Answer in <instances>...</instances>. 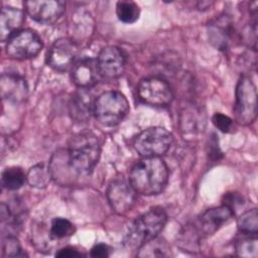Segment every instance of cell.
Wrapping results in <instances>:
<instances>
[{
  "instance_id": "1",
  "label": "cell",
  "mask_w": 258,
  "mask_h": 258,
  "mask_svg": "<svg viewBox=\"0 0 258 258\" xmlns=\"http://www.w3.org/2000/svg\"><path fill=\"white\" fill-rule=\"evenodd\" d=\"M168 180V168L160 157H143L132 167L129 182L137 194L154 196L160 194Z\"/></svg>"
},
{
  "instance_id": "2",
  "label": "cell",
  "mask_w": 258,
  "mask_h": 258,
  "mask_svg": "<svg viewBox=\"0 0 258 258\" xmlns=\"http://www.w3.org/2000/svg\"><path fill=\"white\" fill-rule=\"evenodd\" d=\"M101 155L98 137L89 130L72 136L68 147V162L71 169L79 174H89L97 165Z\"/></svg>"
},
{
  "instance_id": "3",
  "label": "cell",
  "mask_w": 258,
  "mask_h": 258,
  "mask_svg": "<svg viewBox=\"0 0 258 258\" xmlns=\"http://www.w3.org/2000/svg\"><path fill=\"white\" fill-rule=\"evenodd\" d=\"M166 222L167 215L162 208H151L131 224L123 239L124 246L130 250H139L158 236Z\"/></svg>"
},
{
  "instance_id": "4",
  "label": "cell",
  "mask_w": 258,
  "mask_h": 258,
  "mask_svg": "<svg viewBox=\"0 0 258 258\" xmlns=\"http://www.w3.org/2000/svg\"><path fill=\"white\" fill-rule=\"evenodd\" d=\"M128 112L129 103L120 92L108 91L95 100L94 116L102 125H117L126 117Z\"/></svg>"
},
{
  "instance_id": "5",
  "label": "cell",
  "mask_w": 258,
  "mask_h": 258,
  "mask_svg": "<svg viewBox=\"0 0 258 258\" xmlns=\"http://www.w3.org/2000/svg\"><path fill=\"white\" fill-rule=\"evenodd\" d=\"M172 134L163 127H150L137 135L134 149L142 157H159L171 146Z\"/></svg>"
},
{
  "instance_id": "6",
  "label": "cell",
  "mask_w": 258,
  "mask_h": 258,
  "mask_svg": "<svg viewBox=\"0 0 258 258\" xmlns=\"http://www.w3.org/2000/svg\"><path fill=\"white\" fill-rule=\"evenodd\" d=\"M236 121L241 125L252 124L257 117V92L252 80L241 77L236 87V100L234 105Z\"/></svg>"
},
{
  "instance_id": "7",
  "label": "cell",
  "mask_w": 258,
  "mask_h": 258,
  "mask_svg": "<svg viewBox=\"0 0 258 258\" xmlns=\"http://www.w3.org/2000/svg\"><path fill=\"white\" fill-rule=\"evenodd\" d=\"M39 35L31 29H22L14 33L6 42V53L9 57L23 60L36 56L42 49Z\"/></svg>"
},
{
  "instance_id": "8",
  "label": "cell",
  "mask_w": 258,
  "mask_h": 258,
  "mask_svg": "<svg viewBox=\"0 0 258 258\" xmlns=\"http://www.w3.org/2000/svg\"><path fill=\"white\" fill-rule=\"evenodd\" d=\"M137 93L143 103L156 107L168 106L174 97L170 85L155 77L142 80L138 85Z\"/></svg>"
},
{
  "instance_id": "9",
  "label": "cell",
  "mask_w": 258,
  "mask_h": 258,
  "mask_svg": "<svg viewBox=\"0 0 258 258\" xmlns=\"http://www.w3.org/2000/svg\"><path fill=\"white\" fill-rule=\"evenodd\" d=\"M78 52L79 46L73 39L61 37L51 44L47 51L46 62L52 70L63 73L72 69Z\"/></svg>"
},
{
  "instance_id": "10",
  "label": "cell",
  "mask_w": 258,
  "mask_h": 258,
  "mask_svg": "<svg viewBox=\"0 0 258 258\" xmlns=\"http://www.w3.org/2000/svg\"><path fill=\"white\" fill-rule=\"evenodd\" d=\"M136 194L131 183L123 178L114 179L107 188L110 207L118 215H124L134 207Z\"/></svg>"
},
{
  "instance_id": "11",
  "label": "cell",
  "mask_w": 258,
  "mask_h": 258,
  "mask_svg": "<svg viewBox=\"0 0 258 258\" xmlns=\"http://www.w3.org/2000/svg\"><path fill=\"white\" fill-rule=\"evenodd\" d=\"M23 4L29 17L41 24L56 22L66 10V3L59 0H30Z\"/></svg>"
},
{
  "instance_id": "12",
  "label": "cell",
  "mask_w": 258,
  "mask_h": 258,
  "mask_svg": "<svg viewBox=\"0 0 258 258\" xmlns=\"http://www.w3.org/2000/svg\"><path fill=\"white\" fill-rule=\"evenodd\" d=\"M96 60L101 78L116 79L124 73L126 55L118 46L110 45L102 48Z\"/></svg>"
},
{
  "instance_id": "13",
  "label": "cell",
  "mask_w": 258,
  "mask_h": 258,
  "mask_svg": "<svg viewBox=\"0 0 258 258\" xmlns=\"http://www.w3.org/2000/svg\"><path fill=\"white\" fill-rule=\"evenodd\" d=\"M233 217L234 211L225 205L209 209L200 217L198 231L202 235L211 236L230 222Z\"/></svg>"
},
{
  "instance_id": "14",
  "label": "cell",
  "mask_w": 258,
  "mask_h": 258,
  "mask_svg": "<svg viewBox=\"0 0 258 258\" xmlns=\"http://www.w3.org/2000/svg\"><path fill=\"white\" fill-rule=\"evenodd\" d=\"M72 81L73 83L83 89H89L95 86L101 78L97 60L92 57H82L75 61L72 67Z\"/></svg>"
},
{
  "instance_id": "15",
  "label": "cell",
  "mask_w": 258,
  "mask_h": 258,
  "mask_svg": "<svg viewBox=\"0 0 258 258\" xmlns=\"http://www.w3.org/2000/svg\"><path fill=\"white\" fill-rule=\"evenodd\" d=\"M0 91L4 100L19 104L28 96V86L23 77L15 73H4L0 78Z\"/></svg>"
},
{
  "instance_id": "16",
  "label": "cell",
  "mask_w": 258,
  "mask_h": 258,
  "mask_svg": "<svg viewBox=\"0 0 258 258\" xmlns=\"http://www.w3.org/2000/svg\"><path fill=\"white\" fill-rule=\"evenodd\" d=\"M95 100L88 89L79 88L69 103V113L76 122H87L94 115Z\"/></svg>"
},
{
  "instance_id": "17",
  "label": "cell",
  "mask_w": 258,
  "mask_h": 258,
  "mask_svg": "<svg viewBox=\"0 0 258 258\" xmlns=\"http://www.w3.org/2000/svg\"><path fill=\"white\" fill-rule=\"evenodd\" d=\"M233 31V23L230 17L228 15H220L209 25V39L218 49L225 50L231 42Z\"/></svg>"
},
{
  "instance_id": "18",
  "label": "cell",
  "mask_w": 258,
  "mask_h": 258,
  "mask_svg": "<svg viewBox=\"0 0 258 258\" xmlns=\"http://www.w3.org/2000/svg\"><path fill=\"white\" fill-rule=\"evenodd\" d=\"M24 22V12L12 6H4L0 15V39L8 40L14 33L20 30Z\"/></svg>"
},
{
  "instance_id": "19",
  "label": "cell",
  "mask_w": 258,
  "mask_h": 258,
  "mask_svg": "<svg viewBox=\"0 0 258 258\" xmlns=\"http://www.w3.org/2000/svg\"><path fill=\"white\" fill-rule=\"evenodd\" d=\"M52 177V170L49 164L41 162L32 166L26 173V181L36 188H44L48 185Z\"/></svg>"
},
{
  "instance_id": "20",
  "label": "cell",
  "mask_w": 258,
  "mask_h": 258,
  "mask_svg": "<svg viewBox=\"0 0 258 258\" xmlns=\"http://www.w3.org/2000/svg\"><path fill=\"white\" fill-rule=\"evenodd\" d=\"M237 227L240 233L246 236H256L258 231V212L256 208L247 210L237 219Z\"/></svg>"
},
{
  "instance_id": "21",
  "label": "cell",
  "mask_w": 258,
  "mask_h": 258,
  "mask_svg": "<svg viewBox=\"0 0 258 258\" xmlns=\"http://www.w3.org/2000/svg\"><path fill=\"white\" fill-rule=\"evenodd\" d=\"M2 185L9 190H16L20 188L26 181V174L21 167L10 166L3 170L2 176Z\"/></svg>"
},
{
  "instance_id": "22",
  "label": "cell",
  "mask_w": 258,
  "mask_h": 258,
  "mask_svg": "<svg viewBox=\"0 0 258 258\" xmlns=\"http://www.w3.org/2000/svg\"><path fill=\"white\" fill-rule=\"evenodd\" d=\"M116 14L120 21L130 24L138 20L140 9L133 1H119L116 4Z\"/></svg>"
},
{
  "instance_id": "23",
  "label": "cell",
  "mask_w": 258,
  "mask_h": 258,
  "mask_svg": "<svg viewBox=\"0 0 258 258\" xmlns=\"http://www.w3.org/2000/svg\"><path fill=\"white\" fill-rule=\"evenodd\" d=\"M138 256L142 257H165L169 255V247L159 238H154L139 249Z\"/></svg>"
},
{
  "instance_id": "24",
  "label": "cell",
  "mask_w": 258,
  "mask_h": 258,
  "mask_svg": "<svg viewBox=\"0 0 258 258\" xmlns=\"http://www.w3.org/2000/svg\"><path fill=\"white\" fill-rule=\"evenodd\" d=\"M75 232L74 225L64 218H54L51 221L49 235L52 239H63L73 235Z\"/></svg>"
},
{
  "instance_id": "25",
  "label": "cell",
  "mask_w": 258,
  "mask_h": 258,
  "mask_svg": "<svg viewBox=\"0 0 258 258\" xmlns=\"http://www.w3.org/2000/svg\"><path fill=\"white\" fill-rule=\"evenodd\" d=\"M235 248L238 256L247 258H256L258 256V244L256 236H249L237 241Z\"/></svg>"
},
{
  "instance_id": "26",
  "label": "cell",
  "mask_w": 258,
  "mask_h": 258,
  "mask_svg": "<svg viewBox=\"0 0 258 258\" xmlns=\"http://www.w3.org/2000/svg\"><path fill=\"white\" fill-rule=\"evenodd\" d=\"M22 255L21 247L15 237L8 236L2 242V256L3 257H16Z\"/></svg>"
},
{
  "instance_id": "27",
  "label": "cell",
  "mask_w": 258,
  "mask_h": 258,
  "mask_svg": "<svg viewBox=\"0 0 258 258\" xmlns=\"http://www.w3.org/2000/svg\"><path fill=\"white\" fill-rule=\"evenodd\" d=\"M212 122L214 126L223 133H228L233 128V120L222 113H216L212 118Z\"/></svg>"
},
{
  "instance_id": "28",
  "label": "cell",
  "mask_w": 258,
  "mask_h": 258,
  "mask_svg": "<svg viewBox=\"0 0 258 258\" xmlns=\"http://www.w3.org/2000/svg\"><path fill=\"white\" fill-rule=\"evenodd\" d=\"M109 251L110 248L106 244H96L90 252V255L92 257H98V258H103V257H108L109 256Z\"/></svg>"
},
{
  "instance_id": "29",
  "label": "cell",
  "mask_w": 258,
  "mask_h": 258,
  "mask_svg": "<svg viewBox=\"0 0 258 258\" xmlns=\"http://www.w3.org/2000/svg\"><path fill=\"white\" fill-rule=\"evenodd\" d=\"M242 203V199L240 196H238V194L236 192H228L224 196V200H223V205L231 208L232 210L235 208L236 205H239ZM234 211V210H233Z\"/></svg>"
},
{
  "instance_id": "30",
  "label": "cell",
  "mask_w": 258,
  "mask_h": 258,
  "mask_svg": "<svg viewBox=\"0 0 258 258\" xmlns=\"http://www.w3.org/2000/svg\"><path fill=\"white\" fill-rule=\"evenodd\" d=\"M81 255H82L81 252H79L73 247L61 248L55 253L56 257H74V256H81Z\"/></svg>"
}]
</instances>
